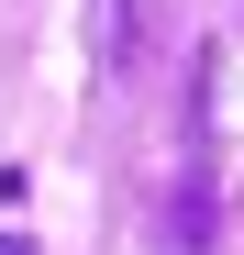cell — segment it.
Instances as JSON below:
<instances>
[{
    "instance_id": "obj_1",
    "label": "cell",
    "mask_w": 244,
    "mask_h": 255,
    "mask_svg": "<svg viewBox=\"0 0 244 255\" xmlns=\"http://www.w3.org/2000/svg\"><path fill=\"white\" fill-rule=\"evenodd\" d=\"M89 33H100V67H133V0H100Z\"/></svg>"
},
{
    "instance_id": "obj_2",
    "label": "cell",
    "mask_w": 244,
    "mask_h": 255,
    "mask_svg": "<svg viewBox=\"0 0 244 255\" xmlns=\"http://www.w3.org/2000/svg\"><path fill=\"white\" fill-rule=\"evenodd\" d=\"M0 255H33V244H22V233H0Z\"/></svg>"
}]
</instances>
